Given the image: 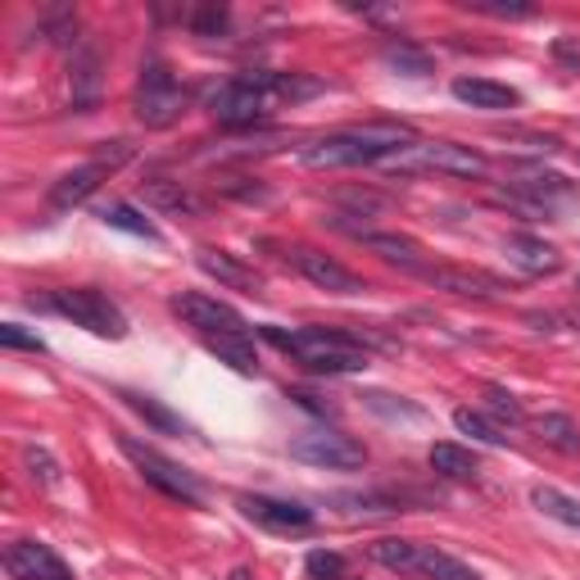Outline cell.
I'll use <instances>...</instances> for the list:
<instances>
[{"label": "cell", "instance_id": "cell-1", "mask_svg": "<svg viewBox=\"0 0 580 580\" xmlns=\"http://www.w3.org/2000/svg\"><path fill=\"white\" fill-rule=\"evenodd\" d=\"M322 82L318 78H304V73H268V69H250L232 82H223L218 91L209 96V114L218 118L223 128H250L272 109V105H295V100H309L318 96Z\"/></svg>", "mask_w": 580, "mask_h": 580}, {"label": "cell", "instance_id": "cell-2", "mask_svg": "<svg viewBox=\"0 0 580 580\" xmlns=\"http://www.w3.org/2000/svg\"><path fill=\"white\" fill-rule=\"evenodd\" d=\"M409 145H417V132L409 123H354L341 132L313 137L299 150V164L309 168H358V164H386L394 155H404Z\"/></svg>", "mask_w": 580, "mask_h": 580}, {"label": "cell", "instance_id": "cell-3", "mask_svg": "<svg viewBox=\"0 0 580 580\" xmlns=\"http://www.w3.org/2000/svg\"><path fill=\"white\" fill-rule=\"evenodd\" d=\"M263 335L277 350L295 354L309 372H363L368 368V350H363L358 335L335 331V327H299V331H282V327H263Z\"/></svg>", "mask_w": 580, "mask_h": 580}, {"label": "cell", "instance_id": "cell-4", "mask_svg": "<svg viewBox=\"0 0 580 580\" xmlns=\"http://www.w3.org/2000/svg\"><path fill=\"white\" fill-rule=\"evenodd\" d=\"M390 173L400 177H413V173H445V177H481L490 168V159L481 155L472 145H458V141H417L409 145L404 155L386 159Z\"/></svg>", "mask_w": 580, "mask_h": 580}, {"label": "cell", "instance_id": "cell-5", "mask_svg": "<svg viewBox=\"0 0 580 580\" xmlns=\"http://www.w3.org/2000/svg\"><path fill=\"white\" fill-rule=\"evenodd\" d=\"M181 109H187V91L177 86L173 69L164 59H145L141 64V82H137V118L145 128H173Z\"/></svg>", "mask_w": 580, "mask_h": 580}, {"label": "cell", "instance_id": "cell-6", "mask_svg": "<svg viewBox=\"0 0 580 580\" xmlns=\"http://www.w3.org/2000/svg\"><path fill=\"white\" fill-rule=\"evenodd\" d=\"M46 304H50L55 313H64L69 322L86 327L91 335H105V341H123V335H128V318H123V309H118V304H114L109 295L91 291V286L55 291Z\"/></svg>", "mask_w": 580, "mask_h": 580}, {"label": "cell", "instance_id": "cell-7", "mask_svg": "<svg viewBox=\"0 0 580 580\" xmlns=\"http://www.w3.org/2000/svg\"><path fill=\"white\" fill-rule=\"evenodd\" d=\"M123 445V453L137 463V472L145 476V485H155L159 495H168V499H177V504H187V508H196L200 499H204V485L191 476V472H181L173 458H164V453H155V449H145V445H137V440H118Z\"/></svg>", "mask_w": 580, "mask_h": 580}, {"label": "cell", "instance_id": "cell-8", "mask_svg": "<svg viewBox=\"0 0 580 580\" xmlns=\"http://www.w3.org/2000/svg\"><path fill=\"white\" fill-rule=\"evenodd\" d=\"M291 458H299V463H309V467H327V472H354L368 463V449L341 431H309V436L291 440Z\"/></svg>", "mask_w": 580, "mask_h": 580}, {"label": "cell", "instance_id": "cell-9", "mask_svg": "<svg viewBox=\"0 0 580 580\" xmlns=\"http://www.w3.org/2000/svg\"><path fill=\"white\" fill-rule=\"evenodd\" d=\"M173 313L187 322V327H196L204 341H209V335H250V322L240 318L232 304L213 299V295H200V291L177 295V299H173Z\"/></svg>", "mask_w": 580, "mask_h": 580}, {"label": "cell", "instance_id": "cell-10", "mask_svg": "<svg viewBox=\"0 0 580 580\" xmlns=\"http://www.w3.org/2000/svg\"><path fill=\"white\" fill-rule=\"evenodd\" d=\"M5 571L14 580H73L69 563L55 554L50 544H37V540H19L5 548Z\"/></svg>", "mask_w": 580, "mask_h": 580}, {"label": "cell", "instance_id": "cell-11", "mask_svg": "<svg viewBox=\"0 0 580 580\" xmlns=\"http://www.w3.org/2000/svg\"><path fill=\"white\" fill-rule=\"evenodd\" d=\"M240 512L250 522L268 526V531H282V535H304L313 531V512L304 504H291V499H268V495H240Z\"/></svg>", "mask_w": 580, "mask_h": 580}, {"label": "cell", "instance_id": "cell-12", "mask_svg": "<svg viewBox=\"0 0 580 580\" xmlns=\"http://www.w3.org/2000/svg\"><path fill=\"white\" fill-rule=\"evenodd\" d=\"M295 268H299L304 282H313L327 295H363L368 291V282H363L358 272H350L345 263H335L331 255H318V250H295Z\"/></svg>", "mask_w": 580, "mask_h": 580}, {"label": "cell", "instance_id": "cell-13", "mask_svg": "<svg viewBox=\"0 0 580 580\" xmlns=\"http://www.w3.org/2000/svg\"><path fill=\"white\" fill-rule=\"evenodd\" d=\"M422 282H431L436 291L445 295H458V299H499L504 295V282L490 277V272H472V268H422Z\"/></svg>", "mask_w": 580, "mask_h": 580}, {"label": "cell", "instance_id": "cell-14", "mask_svg": "<svg viewBox=\"0 0 580 580\" xmlns=\"http://www.w3.org/2000/svg\"><path fill=\"white\" fill-rule=\"evenodd\" d=\"M504 255H508V263L531 272V277H548V272L563 268V255L548 246V240H540V236H508L504 240Z\"/></svg>", "mask_w": 580, "mask_h": 580}, {"label": "cell", "instance_id": "cell-15", "mask_svg": "<svg viewBox=\"0 0 580 580\" xmlns=\"http://www.w3.org/2000/svg\"><path fill=\"white\" fill-rule=\"evenodd\" d=\"M453 100H463L472 109H512V105H522V91L508 82H490V78H458Z\"/></svg>", "mask_w": 580, "mask_h": 580}, {"label": "cell", "instance_id": "cell-16", "mask_svg": "<svg viewBox=\"0 0 580 580\" xmlns=\"http://www.w3.org/2000/svg\"><path fill=\"white\" fill-rule=\"evenodd\" d=\"M358 240H363V246H368L372 255H381L386 263L404 268V272H417V277H422L426 259H422V246H417L413 236H400V232H358Z\"/></svg>", "mask_w": 580, "mask_h": 580}, {"label": "cell", "instance_id": "cell-17", "mask_svg": "<svg viewBox=\"0 0 580 580\" xmlns=\"http://www.w3.org/2000/svg\"><path fill=\"white\" fill-rule=\"evenodd\" d=\"M105 181V168L91 159V164H82V168H73V173H64L50 187V209H73V204H82L86 196H96V187Z\"/></svg>", "mask_w": 580, "mask_h": 580}, {"label": "cell", "instance_id": "cell-18", "mask_svg": "<svg viewBox=\"0 0 580 580\" xmlns=\"http://www.w3.org/2000/svg\"><path fill=\"white\" fill-rule=\"evenodd\" d=\"M200 268L209 272V277H218L223 286H232V291H246V295H255V291L263 286L255 268L236 263V259H232V255H223V250H200Z\"/></svg>", "mask_w": 580, "mask_h": 580}, {"label": "cell", "instance_id": "cell-19", "mask_svg": "<svg viewBox=\"0 0 580 580\" xmlns=\"http://www.w3.org/2000/svg\"><path fill=\"white\" fill-rule=\"evenodd\" d=\"M426 463H431V472H436V476H445V481H472V476L481 472L476 453H472V449H463V445H449V440L431 445V453H426Z\"/></svg>", "mask_w": 580, "mask_h": 580}, {"label": "cell", "instance_id": "cell-20", "mask_svg": "<svg viewBox=\"0 0 580 580\" xmlns=\"http://www.w3.org/2000/svg\"><path fill=\"white\" fill-rule=\"evenodd\" d=\"M413 571L426 576V580H481L472 567H463L458 558L440 554L436 544H422V548H417V567H413Z\"/></svg>", "mask_w": 580, "mask_h": 580}, {"label": "cell", "instance_id": "cell-21", "mask_svg": "<svg viewBox=\"0 0 580 580\" xmlns=\"http://www.w3.org/2000/svg\"><path fill=\"white\" fill-rule=\"evenodd\" d=\"M204 345L218 354L223 363H232L240 377H255L259 372V358H255V341H250V335H209Z\"/></svg>", "mask_w": 580, "mask_h": 580}, {"label": "cell", "instance_id": "cell-22", "mask_svg": "<svg viewBox=\"0 0 580 580\" xmlns=\"http://www.w3.org/2000/svg\"><path fill=\"white\" fill-rule=\"evenodd\" d=\"M96 96H100V55L96 50H78L73 55V105H96Z\"/></svg>", "mask_w": 580, "mask_h": 580}, {"label": "cell", "instance_id": "cell-23", "mask_svg": "<svg viewBox=\"0 0 580 580\" xmlns=\"http://www.w3.org/2000/svg\"><path fill=\"white\" fill-rule=\"evenodd\" d=\"M531 426H535V436H540L544 445H554L558 453H580V426H576L567 413H544V417H535Z\"/></svg>", "mask_w": 580, "mask_h": 580}, {"label": "cell", "instance_id": "cell-24", "mask_svg": "<svg viewBox=\"0 0 580 580\" xmlns=\"http://www.w3.org/2000/svg\"><path fill=\"white\" fill-rule=\"evenodd\" d=\"M531 504H535L544 517H554V522H563V526L580 531V499H571V495L554 490V485H535V490H531Z\"/></svg>", "mask_w": 580, "mask_h": 580}, {"label": "cell", "instance_id": "cell-25", "mask_svg": "<svg viewBox=\"0 0 580 580\" xmlns=\"http://www.w3.org/2000/svg\"><path fill=\"white\" fill-rule=\"evenodd\" d=\"M145 204H155L164 213H191L196 209V196L181 187V181H173V177H150L145 181Z\"/></svg>", "mask_w": 580, "mask_h": 580}, {"label": "cell", "instance_id": "cell-26", "mask_svg": "<svg viewBox=\"0 0 580 580\" xmlns=\"http://www.w3.org/2000/svg\"><path fill=\"white\" fill-rule=\"evenodd\" d=\"M123 400H128L132 413H141L150 426H155L159 436H181V431H187V422H181L173 409H164L159 400H150V394H132V390H123Z\"/></svg>", "mask_w": 580, "mask_h": 580}, {"label": "cell", "instance_id": "cell-27", "mask_svg": "<svg viewBox=\"0 0 580 580\" xmlns=\"http://www.w3.org/2000/svg\"><path fill=\"white\" fill-rule=\"evenodd\" d=\"M453 426H458L463 436H472L476 445H504V440H508L504 426L490 422L485 413H476V409H453Z\"/></svg>", "mask_w": 580, "mask_h": 580}, {"label": "cell", "instance_id": "cell-28", "mask_svg": "<svg viewBox=\"0 0 580 580\" xmlns=\"http://www.w3.org/2000/svg\"><path fill=\"white\" fill-rule=\"evenodd\" d=\"M417 548L422 544H413V540H377L372 544V563H381L390 571H413L417 567Z\"/></svg>", "mask_w": 580, "mask_h": 580}, {"label": "cell", "instance_id": "cell-29", "mask_svg": "<svg viewBox=\"0 0 580 580\" xmlns=\"http://www.w3.org/2000/svg\"><path fill=\"white\" fill-rule=\"evenodd\" d=\"M105 223H109V227H118V232H132V236H145V240H159L155 223H150V218H145V213H137L132 204H109V209H105Z\"/></svg>", "mask_w": 580, "mask_h": 580}, {"label": "cell", "instance_id": "cell-30", "mask_svg": "<svg viewBox=\"0 0 580 580\" xmlns=\"http://www.w3.org/2000/svg\"><path fill=\"white\" fill-rule=\"evenodd\" d=\"M23 467L37 485H46V490L59 485V463H55V453L46 445H23Z\"/></svg>", "mask_w": 580, "mask_h": 580}, {"label": "cell", "instance_id": "cell-31", "mask_svg": "<svg viewBox=\"0 0 580 580\" xmlns=\"http://www.w3.org/2000/svg\"><path fill=\"white\" fill-rule=\"evenodd\" d=\"M386 64H390V69H400V73H409V78H422V73H431V59H426L422 50H413L409 42L390 46V50H386Z\"/></svg>", "mask_w": 580, "mask_h": 580}, {"label": "cell", "instance_id": "cell-32", "mask_svg": "<svg viewBox=\"0 0 580 580\" xmlns=\"http://www.w3.org/2000/svg\"><path fill=\"white\" fill-rule=\"evenodd\" d=\"M227 23H232V14L223 5H200V10H191V33L196 37H223Z\"/></svg>", "mask_w": 580, "mask_h": 580}, {"label": "cell", "instance_id": "cell-33", "mask_svg": "<svg viewBox=\"0 0 580 580\" xmlns=\"http://www.w3.org/2000/svg\"><path fill=\"white\" fill-rule=\"evenodd\" d=\"M485 409H490L499 422H508V426H522V422H526L522 404H517L512 394H508V390H499V386H490V390H485Z\"/></svg>", "mask_w": 580, "mask_h": 580}, {"label": "cell", "instance_id": "cell-34", "mask_svg": "<svg viewBox=\"0 0 580 580\" xmlns=\"http://www.w3.org/2000/svg\"><path fill=\"white\" fill-rule=\"evenodd\" d=\"M304 567H309V580H341L345 576V558L331 554V548H313Z\"/></svg>", "mask_w": 580, "mask_h": 580}, {"label": "cell", "instance_id": "cell-35", "mask_svg": "<svg viewBox=\"0 0 580 580\" xmlns=\"http://www.w3.org/2000/svg\"><path fill=\"white\" fill-rule=\"evenodd\" d=\"M0 345H5V350H33V354L46 350V345L37 341V335H33V331H23L19 322H5V327H0Z\"/></svg>", "mask_w": 580, "mask_h": 580}, {"label": "cell", "instance_id": "cell-36", "mask_svg": "<svg viewBox=\"0 0 580 580\" xmlns=\"http://www.w3.org/2000/svg\"><path fill=\"white\" fill-rule=\"evenodd\" d=\"M481 14H495V19H526L531 5H476Z\"/></svg>", "mask_w": 580, "mask_h": 580}, {"label": "cell", "instance_id": "cell-37", "mask_svg": "<svg viewBox=\"0 0 580 580\" xmlns=\"http://www.w3.org/2000/svg\"><path fill=\"white\" fill-rule=\"evenodd\" d=\"M554 55H558V59H567V64H580V46H571V42H558V46H554Z\"/></svg>", "mask_w": 580, "mask_h": 580}]
</instances>
